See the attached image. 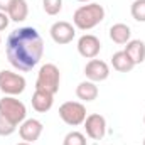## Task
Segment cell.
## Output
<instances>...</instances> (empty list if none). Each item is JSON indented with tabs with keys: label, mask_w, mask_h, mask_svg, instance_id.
I'll list each match as a JSON object with an SVG mask.
<instances>
[{
	"label": "cell",
	"mask_w": 145,
	"mask_h": 145,
	"mask_svg": "<svg viewBox=\"0 0 145 145\" xmlns=\"http://www.w3.org/2000/svg\"><path fill=\"white\" fill-rule=\"evenodd\" d=\"M5 54L15 69L31 71L42 59L44 40L34 27H19L7 37Z\"/></svg>",
	"instance_id": "6da1fadb"
},
{
	"label": "cell",
	"mask_w": 145,
	"mask_h": 145,
	"mask_svg": "<svg viewBox=\"0 0 145 145\" xmlns=\"http://www.w3.org/2000/svg\"><path fill=\"white\" fill-rule=\"evenodd\" d=\"M103 19H105V8H103V5H100L96 2H89L86 5H81L72 14V24L79 31L95 29L98 24L103 22Z\"/></svg>",
	"instance_id": "7a4b0ae2"
},
{
	"label": "cell",
	"mask_w": 145,
	"mask_h": 145,
	"mask_svg": "<svg viewBox=\"0 0 145 145\" xmlns=\"http://www.w3.org/2000/svg\"><path fill=\"white\" fill-rule=\"evenodd\" d=\"M59 83H61V71L56 64L46 63L44 66H40L36 79V89H44L56 95L59 91Z\"/></svg>",
	"instance_id": "3957f363"
},
{
	"label": "cell",
	"mask_w": 145,
	"mask_h": 145,
	"mask_svg": "<svg viewBox=\"0 0 145 145\" xmlns=\"http://www.w3.org/2000/svg\"><path fill=\"white\" fill-rule=\"evenodd\" d=\"M0 113L19 127L27 116V108L15 96H3L0 100Z\"/></svg>",
	"instance_id": "277c9868"
},
{
	"label": "cell",
	"mask_w": 145,
	"mask_h": 145,
	"mask_svg": "<svg viewBox=\"0 0 145 145\" xmlns=\"http://www.w3.org/2000/svg\"><path fill=\"white\" fill-rule=\"evenodd\" d=\"M25 78L14 71H0V91L5 96H17L25 91Z\"/></svg>",
	"instance_id": "5b68a950"
},
{
	"label": "cell",
	"mask_w": 145,
	"mask_h": 145,
	"mask_svg": "<svg viewBox=\"0 0 145 145\" xmlns=\"http://www.w3.org/2000/svg\"><path fill=\"white\" fill-rule=\"evenodd\" d=\"M86 116V106L79 101H66L59 106V118L69 127L83 125Z\"/></svg>",
	"instance_id": "8992f818"
},
{
	"label": "cell",
	"mask_w": 145,
	"mask_h": 145,
	"mask_svg": "<svg viewBox=\"0 0 145 145\" xmlns=\"http://www.w3.org/2000/svg\"><path fill=\"white\" fill-rule=\"evenodd\" d=\"M49 34H51V39L59 44V46H64V44H69L74 36H76V27L66 22V20H57L51 25L49 29Z\"/></svg>",
	"instance_id": "52a82bcc"
},
{
	"label": "cell",
	"mask_w": 145,
	"mask_h": 145,
	"mask_svg": "<svg viewBox=\"0 0 145 145\" xmlns=\"http://www.w3.org/2000/svg\"><path fill=\"white\" fill-rule=\"evenodd\" d=\"M84 130H86V135L93 140H101L106 133V120L103 115L100 113H91L86 116L84 120Z\"/></svg>",
	"instance_id": "ba28073f"
},
{
	"label": "cell",
	"mask_w": 145,
	"mask_h": 145,
	"mask_svg": "<svg viewBox=\"0 0 145 145\" xmlns=\"http://www.w3.org/2000/svg\"><path fill=\"white\" fill-rule=\"evenodd\" d=\"M78 52L84 57V59H95L100 51H101V42L100 39L93 34H84L78 39Z\"/></svg>",
	"instance_id": "9c48e42d"
},
{
	"label": "cell",
	"mask_w": 145,
	"mask_h": 145,
	"mask_svg": "<svg viewBox=\"0 0 145 145\" xmlns=\"http://www.w3.org/2000/svg\"><path fill=\"white\" fill-rule=\"evenodd\" d=\"M42 123L36 120V118H25L20 125H19V135L24 142L34 144L36 140H39V137L42 135Z\"/></svg>",
	"instance_id": "30bf717a"
},
{
	"label": "cell",
	"mask_w": 145,
	"mask_h": 145,
	"mask_svg": "<svg viewBox=\"0 0 145 145\" xmlns=\"http://www.w3.org/2000/svg\"><path fill=\"white\" fill-rule=\"evenodd\" d=\"M84 76H86V79H89L93 83H101V81L108 79L110 66L101 59H91L84 66Z\"/></svg>",
	"instance_id": "8fae6325"
},
{
	"label": "cell",
	"mask_w": 145,
	"mask_h": 145,
	"mask_svg": "<svg viewBox=\"0 0 145 145\" xmlns=\"http://www.w3.org/2000/svg\"><path fill=\"white\" fill-rule=\"evenodd\" d=\"M31 101H32V108L37 113H46L54 105V95L49 91H44V89H36Z\"/></svg>",
	"instance_id": "7c38bea8"
},
{
	"label": "cell",
	"mask_w": 145,
	"mask_h": 145,
	"mask_svg": "<svg viewBox=\"0 0 145 145\" xmlns=\"http://www.w3.org/2000/svg\"><path fill=\"white\" fill-rule=\"evenodd\" d=\"M123 51L128 54V57L133 61L135 66L137 64H142L145 61V42L140 40V39H133V40L130 39L127 42V46H125Z\"/></svg>",
	"instance_id": "4fadbf2b"
},
{
	"label": "cell",
	"mask_w": 145,
	"mask_h": 145,
	"mask_svg": "<svg viewBox=\"0 0 145 145\" xmlns=\"http://www.w3.org/2000/svg\"><path fill=\"white\" fill-rule=\"evenodd\" d=\"M76 96L81 100V101H95L98 98V86L96 83L86 79V81H81L78 86H76Z\"/></svg>",
	"instance_id": "5bb4252c"
},
{
	"label": "cell",
	"mask_w": 145,
	"mask_h": 145,
	"mask_svg": "<svg viewBox=\"0 0 145 145\" xmlns=\"http://www.w3.org/2000/svg\"><path fill=\"white\" fill-rule=\"evenodd\" d=\"M7 15L12 22H24L29 15V5L27 0H14L7 10Z\"/></svg>",
	"instance_id": "9a60e30c"
},
{
	"label": "cell",
	"mask_w": 145,
	"mask_h": 145,
	"mask_svg": "<svg viewBox=\"0 0 145 145\" xmlns=\"http://www.w3.org/2000/svg\"><path fill=\"white\" fill-rule=\"evenodd\" d=\"M132 37V31L127 24H113L110 27V39L115 42V44H127Z\"/></svg>",
	"instance_id": "2e32d148"
},
{
	"label": "cell",
	"mask_w": 145,
	"mask_h": 145,
	"mask_svg": "<svg viewBox=\"0 0 145 145\" xmlns=\"http://www.w3.org/2000/svg\"><path fill=\"white\" fill-rule=\"evenodd\" d=\"M111 64H113V69H116L118 72H128L135 68L133 61L128 57V54L125 51H118L111 56Z\"/></svg>",
	"instance_id": "e0dca14e"
},
{
	"label": "cell",
	"mask_w": 145,
	"mask_h": 145,
	"mask_svg": "<svg viewBox=\"0 0 145 145\" xmlns=\"http://www.w3.org/2000/svg\"><path fill=\"white\" fill-rule=\"evenodd\" d=\"M130 14L137 22H145V0H133Z\"/></svg>",
	"instance_id": "ac0fdd59"
},
{
	"label": "cell",
	"mask_w": 145,
	"mask_h": 145,
	"mask_svg": "<svg viewBox=\"0 0 145 145\" xmlns=\"http://www.w3.org/2000/svg\"><path fill=\"white\" fill-rule=\"evenodd\" d=\"M63 145H88V144H86V137L81 132L72 130L69 133H66V137L63 140Z\"/></svg>",
	"instance_id": "d6986e66"
},
{
	"label": "cell",
	"mask_w": 145,
	"mask_h": 145,
	"mask_svg": "<svg viewBox=\"0 0 145 145\" xmlns=\"http://www.w3.org/2000/svg\"><path fill=\"white\" fill-rule=\"evenodd\" d=\"M42 8L47 15H57L63 10V0H42Z\"/></svg>",
	"instance_id": "ffe728a7"
},
{
	"label": "cell",
	"mask_w": 145,
	"mask_h": 145,
	"mask_svg": "<svg viewBox=\"0 0 145 145\" xmlns=\"http://www.w3.org/2000/svg\"><path fill=\"white\" fill-rule=\"evenodd\" d=\"M15 130H17V125L12 123L8 118H5V116L0 113V137H8V135H12Z\"/></svg>",
	"instance_id": "44dd1931"
},
{
	"label": "cell",
	"mask_w": 145,
	"mask_h": 145,
	"mask_svg": "<svg viewBox=\"0 0 145 145\" xmlns=\"http://www.w3.org/2000/svg\"><path fill=\"white\" fill-rule=\"evenodd\" d=\"M8 22H10V19L7 15V12H2L0 10V31H5L7 25H8Z\"/></svg>",
	"instance_id": "7402d4cb"
},
{
	"label": "cell",
	"mask_w": 145,
	"mask_h": 145,
	"mask_svg": "<svg viewBox=\"0 0 145 145\" xmlns=\"http://www.w3.org/2000/svg\"><path fill=\"white\" fill-rule=\"evenodd\" d=\"M12 2H14V0H0V10H2V12H7Z\"/></svg>",
	"instance_id": "603a6c76"
},
{
	"label": "cell",
	"mask_w": 145,
	"mask_h": 145,
	"mask_svg": "<svg viewBox=\"0 0 145 145\" xmlns=\"http://www.w3.org/2000/svg\"><path fill=\"white\" fill-rule=\"evenodd\" d=\"M17 145H34V144H29V142H20V144H17Z\"/></svg>",
	"instance_id": "cb8c5ba5"
},
{
	"label": "cell",
	"mask_w": 145,
	"mask_h": 145,
	"mask_svg": "<svg viewBox=\"0 0 145 145\" xmlns=\"http://www.w3.org/2000/svg\"><path fill=\"white\" fill-rule=\"evenodd\" d=\"M78 2H83V3H89V2H93V0H78Z\"/></svg>",
	"instance_id": "d4e9b609"
},
{
	"label": "cell",
	"mask_w": 145,
	"mask_h": 145,
	"mask_svg": "<svg viewBox=\"0 0 145 145\" xmlns=\"http://www.w3.org/2000/svg\"><path fill=\"white\" fill-rule=\"evenodd\" d=\"M144 123H145V115H144Z\"/></svg>",
	"instance_id": "484cf974"
},
{
	"label": "cell",
	"mask_w": 145,
	"mask_h": 145,
	"mask_svg": "<svg viewBox=\"0 0 145 145\" xmlns=\"http://www.w3.org/2000/svg\"><path fill=\"white\" fill-rule=\"evenodd\" d=\"M142 145H145V138H144V144H142Z\"/></svg>",
	"instance_id": "4316f807"
},
{
	"label": "cell",
	"mask_w": 145,
	"mask_h": 145,
	"mask_svg": "<svg viewBox=\"0 0 145 145\" xmlns=\"http://www.w3.org/2000/svg\"><path fill=\"white\" fill-rule=\"evenodd\" d=\"M0 44H2V37H0Z\"/></svg>",
	"instance_id": "83f0119b"
}]
</instances>
